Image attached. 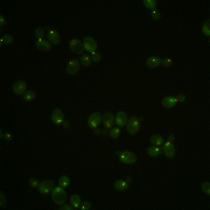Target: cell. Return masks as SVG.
I'll return each mask as SVG.
<instances>
[{"label": "cell", "instance_id": "1", "mask_svg": "<svg viewBox=\"0 0 210 210\" xmlns=\"http://www.w3.org/2000/svg\"><path fill=\"white\" fill-rule=\"evenodd\" d=\"M52 197L54 200V202L59 205H62L63 203L66 202L67 200V194H66V190L63 189V187H56L52 189Z\"/></svg>", "mask_w": 210, "mask_h": 210}, {"label": "cell", "instance_id": "2", "mask_svg": "<svg viewBox=\"0 0 210 210\" xmlns=\"http://www.w3.org/2000/svg\"><path fill=\"white\" fill-rule=\"evenodd\" d=\"M141 118H137V117H131L128 118L126 126H127V131L130 134H137L139 128H140V123H141Z\"/></svg>", "mask_w": 210, "mask_h": 210}, {"label": "cell", "instance_id": "3", "mask_svg": "<svg viewBox=\"0 0 210 210\" xmlns=\"http://www.w3.org/2000/svg\"><path fill=\"white\" fill-rule=\"evenodd\" d=\"M69 47H70L71 52H74V54H77V55H82L83 52L85 50L84 49V45H83L78 39H73L70 41V43H69Z\"/></svg>", "mask_w": 210, "mask_h": 210}, {"label": "cell", "instance_id": "4", "mask_svg": "<svg viewBox=\"0 0 210 210\" xmlns=\"http://www.w3.org/2000/svg\"><path fill=\"white\" fill-rule=\"evenodd\" d=\"M120 160L125 165H132L137 161V155L133 154L132 152H130V151H124L120 154Z\"/></svg>", "mask_w": 210, "mask_h": 210}, {"label": "cell", "instance_id": "5", "mask_svg": "<svg viewBox=\"0 0 210 210\" xmlns=\"http://www.w3.org/2000/svg\"><path fill=\"white\" fill-rule=\"evenodd\" d=\"M52 189H54V182H52V180L42 181V182L40 183V186H39V191H40L41 194H43V195L49 194L50 191H52Z\"/></svg>", "mask_w": 210, "mask_h": 210}, {"label": "cell", "instance_id": "6", "mask_svg": "<svg viewBox=\"0 0 210 210\" xmlns=\"http://www.w3.org/2000/svg\"><path fill=\"white\" fill-rule=\"evenodd\" d=\"M102 114L99 112H93L90 114V117H89V119H88V125L90 126L91 128H97L98 125L100 124V121H102Z\"/></svg>", "mask_w": 210, "mask_h": 210}, {"label": "cell", "instance_id": "7", "mask_svg": "<svg viewBox=\"0 0 210 210\" xmlns=\"http://www.w3.org/2000/svg\"><path fill=\"white\" fill-rule=\"evenodd\" d=\"M84 49L86 50V52H96V49H97V42L93 40L92 38H85L84 39Z\"/></svg>", "mask_w": 210, "mask_h": 210}, {"label": "cell", "instance_id": "8", "mask_svg": "<svg viewBox=\"0 0 210 210\" xmlns=\"http://www.w3.org/2000/svg\"><path fill=\"white\" fill-rule=\"evenodd\" d=\"M162 152H164V154H165L166 157L171 159V158H174V155H175L176 148H175V146H174V144L172 141H168V143H166L164 145Z\"/></svg>", "mask_w": 210, "mask_h": 210}, {"label": "cell", "instance_id": "9", "mask_svg": "<svg viewBox=\"0 0 210 210\" xmlns=\"http://www.w3.org/2000/svg\"><path fill=\"white\" fill-rule=\"evenodd\" d=\"M80 71V61L73 60L67 64V73L69 75H75Z\"/></svg>", "mask_w": 210, "mask_h": 210}, {"label": "cell", "instance_id": "10", "mask_svg": "<svg viewBox=\"0 0 210 210\" xmlns=\"http://www.w3.org/2000/svg\"><path fill=\"white\" fill-rule=\"evenodd\" d=\"M26 89H27V84L25 81H18L13 85V92L15 95H23L26 92Z\"/></svg>", "mask_w": 210, "mask_h": 210}, {"label": "cell", "instance_id": "11", "mask_svg": "<svg viewBox=\"0 0 210 210\" xmlns=\"http://www.w3.org/2000/svg\"><path fill=\"white\" fill-rule=\"evenodd\" d=\"M63 119H64V114L63 112L61 111L60 109H55L52 113V120L54 124H56V125H60L63 123Z\"/></svg>", "mask_w": 210, "mask_h": 210}, {"label": "cell", "instance_id": "12", "mask_svg": "<svg viewBox=\"0 0 210 210\" xmlns=\"http://www.w3.org/2000/svg\"><path fill=\"white\" fill-rule=\"evenodd\" d=\"M102 120L104 123L105 128H112L114 124V116L111 112H105L102 117Z\"/></svg>", "mask_w": 210, "mask_h": 210}, {"label": "cell", "instance_id": "13", "mask_svg": "<svg viewBox=\"0 0 210 210\" xmlns=\"http://www.w3.org/2000/svg\"><path fill=\"white\" fill-rule=\"evenodd\" d=\"M116 124L118 125V126H124V125H126V123H127V114L126 112H124V111H119V112L117 113V116H116Z\"/></svg>", "mask_w": 210, "mask_h": 210}, {"label": "cell", "instance_id": "14", "mask_svg": "<svg viewBox=\"0 0 210 210\" xmlns=\"http://www.w3.org/2000/svg\"><path fill=\"white\" fill-rule=\"evenodd\" d=\"M48 40H49V43L50 45H54V46H57L60 43V34L59 32L56 30H49L48 33Z\"/></svg>", "mask_w": 210, "mask_h": 210}, {"label": "cell", "instance_id": "15", "mask_svg": "<svg viewBox=\"0 0 210 210\" xmlns=\"http://www.w3.org/2000/svg\"><path fill=\"white\" fill-rule=\"evenodd\" d=\"M35 46H36V48H38L39 50H41V52H49L50 50V43H49V41L43 40V39L38 40V42H36Z\"/></svg>", "mask_w": 210, "mask_h": 210}, {"label": "cell", "instance_id": "16", "mask_svg": "<svg viewBox=\"0 0 210 210\" xmlns=\"http://www.w3.org/2000/svg\"><path fill=\"white\" fill-rule=\"evenodd\" d=\"M176 103H178V99L175 97H166L162 99V105L165 106V107H167V109H172V107H174L175 105H176Z\"/></svg>", "mask_w": 210, "mask_h": 210}, {"label": "cell", "instance_id": "17", "mask_svg": "<svg viewBox=\"0 0 210 210\" xmlns=\"http://www.w3.org/2000/svg\"><path fill=\"white\" fill-rule=\"evenodd\" d=\"M146 64H147V67L148 68H157L158 66H160L161 64V60L159 59V57H157V56H151V57H148L147 59V61H146Z\"/></svg>", "mask_w": 210, "mask_h": 210}, {"label": "cell", "instance_id": "18", "mask_svg": "<svg viewBox=\"0 0 210 210\" xmlns=\"http://www.w3.org/2000/svg\"><path fill=\"white\" fill-rule=\"evenodd\" d=\"M128 186H130V183L125 180H119V181H117V182H114V188H116L117 190H119V191H123V190L128 189Z\"/></svg>", "mask_w": 210, "mask_h": 210}, {"label": "cell", "instance_id": "19", "mask_svg": "<svg viewBox=\"0 0 210 210\" xmlns=\"http://www.w3.org/2000/svg\"><path fill=\"white\" fill-rule=\"evenodd\" d=\"M147 153H148L150 157L157 158L161 154V148H160L159 146H153V147H150V148L147 150Z\"/></svg>", "mask_w": 210, "mask_h": 210}, {"label": "cell", "instance_id": "20", "mask_svg": "<svg viewBox=\"0 0 210 210\" xmlns=\"http://www.w3.org/2000/svg\"><path fill=\"white\" fill-rule=\"evenodd\" d=\"M151 143L154 144L155 146H161V145H164V138L161 137V135L159 134H154L151 137Z\"/></svg>", "mask_w": 210, "mask_h": 210}, {"label": "cell", "instance_id": "21", "mask_svg": "<svg viewBox=\"0 0 210 210\" xmlns=\"http://www.w3.org/2000/svg\"><path fill=\"white\" fill-rule=\"evenodd\" d=\"M144 6L146 8H148L151 11H153V9H155V7L158 6V1L157 0H144L143 1Z\"/></svg>", "mask_w": 210, "mask_h": 210}, {"label": "cell", "instance_id": "22", "mask_svg": "<svg viewBox=\"0 0 210 210\" xmlns=\"http://www.w3.org/2000/svg\"><path fill=\"white\" fill-rule=\"evenodd\" d=\"M70 203H71V205L74 207V208H80V205H81V197L78 195H73L70 197Z\"/></svg>", "mask_w": 210, "mask_h": 210}, {"label": "cell", "instance_id": "23", "mask_svg": "<svg viewBox=\"0 0 210 210\" xmlns=\"http://www.w3.org/2000/svg\"><path fill=\"white\" fill-rule=\"evenodd\" d=\"M36 96V93H35V91L33 90H29V91H26L25 93H23V100H26V102H30V100H33L34 98Z\"/></svg>", "mask_w": 210, "mask_h": 210}, {"label": "cell", "instance_id": "24", "mask_svg": "<svg viewBox=\"0 0 210 210\" xmlns=\"http://www.w3.org/2000/svg\"><path fill=\"white\" fill-rule=\"evenodd\" d=\"M81 63H82L84 67H90V64H91V57L90 56H88V55H85V54H82L81 55Z\"/></svg>", "mask_w": 210, "mask_h": 210}, {"label": "cell", "instance_id": "25", "mask_svg": "<svg viewBox=\"0 0 210 210\" xmlns=\"http://www.w3.org/2000/svg\"><path fill=\"white\" fill-rule=\"evenodd\" d=\"M59 183H60L61 187L67 188L69 185H70V179L68 176H61L60 180H59Z\"/></svg>", "mask_w": 210, "mask_h": 210}, {"label": "cell", "instance_id": "26", "mask_svg": "<svg viewBox=\"0 0 210 210\" xmlns=\"http://www.w3.org/2000/svg\"><path fill=\"white\" fill-rule=\"evenodd\" d=\"M202 30H203V33H204V34H205V35L209 38V36H210V21H209V20L203 23Z\"/></svg>", "mask_w": 210, "mask_h": 210}, {"label": "cell", "instance_id": "27", "mask_svg": "<svg viewBox=\"0 0 210 210\" xmlns=\"http://www.w3.org/2000/svg\"><path fill=\"white\" fill-rule=\"evenodd\" d=\"M0 41H1V43H5V45H11V43L13 42V36H12V35H9V34H7V35L2 36Z\"/></svg>", "mask_w": 210, "mask_h": 210}, {"label": "cell", "instance_id": "28", "mask_svg": "<svg viewBox=\"0 0 210 210\" xmlns=\"http://www.w3.org/2000/svg\"><path fill=\"white\" fill-rule=\"evenodd\" d=\"M109 134H110V137H111L112 139H117V138L120 135V130L119 128L113 127V128H111V131L109 132Z\"/></svg>", "mask_w": 210, "mask_h": 210}, {"label": "cell", "instance_id": "29", "mask_svg": "<svg viewBox=\"0 0 210 210\" xmlns=\"http://www.w3.org/2000/svg\"><path fill=\"white\" fill-rule=\"evenodd\" d=\"M35 35H36V38L40 40V39H42L45 36V30L43 28H41V27H38L36 29H35Z\"/></svg>", "mask_w": 210, "mask_h": 210}, {"label": "cell", "instance_id": "30", "mask_svg": "<svg viewBox=\"0 0 210 210\" xmlns=\"http://www.w3.org/2000/svg\"><path fill=\"white\" fill-rule=\"evenodd\" d=\"M202 189L207 195H209L210 194V183L209 182H204V183L202 185Z\"/></svg>", "mask_w": 210, "mask_h": 210}, {"label": "cell", "instance_id": "31", "mask_svg": "<svg viewBox=\"0 0 210 210\" xmlns=\"http://www.w3.org/2000/svg\"><path fill=\"white\" fill-rule=\"evenodd\" d=\"M29 186H30V187H33V188H39V186H40L39 180H38V179H35V178L30 179V180H29Z\"/></svg>", "mask_w": 210, "mask_h": 210}, {"label": "cell", "instance_id": "32", "mask_svg": "<svg viewBox=\"0 0 210 210\" xmlns=\"http://www.w3.org/2000/svg\"><path fill=\"white\" fill-rule=\"evenodd\" d=\"M151 14H152V18H153L154 20H159V19L161 18L160 12H159V11H157V9H153V11L151 12Z\"/></svg>", "mask_w": 210, "mask_h": 210}, {"label": "cell", "instance_id": "33", "mask_svg": "<svg viewBox=\"0 0 210 210\" xmlns=\"http://www.w3.org/2000/svg\"><path fill=\"white\" fill-rule=\"evenodd\" d=\"M91 60L93 61V62H99V61L102 60V57H100L99 54H97V52H95L91 54Z\"/></svg>", "mask_w": 210, "mask_h": 210}, {"label": "cell", "instance_id": "34", "mask_svg": "<svg viewBox=\"0 0 210 210\" xmlns=\"http://www.w3.org/2000/svg\"><path fill=\"white\" fill-rule=\"evenodd\" d=\"M161 64L165 66V67H167V68H169L173 64V61L171 60V59H165V60L161 61Z\"/></svg>", "mask_w": 210, "mask_h": 210}, {"label": "cell", "instance_id": "35", "mask_svg": "<svg viewBox=\"0 0 210 210\" xmlns=\"http://www.w3.org/2000/svg\"><path fill=\"white\" fill-rule=\"evenodd\" d=\"M0 198H1V201H0V205H1V207H5V204H6V198H5V195L2 194V191L0 193Z\"/></svg>", "mask_w": 210, "mask_h": 210}, {"label": "cell", "instance_id": "36", "mask_svg": "<svg viewBox=\"0 0 210 210\" xmlns=\"http://www.w3.org/2000/svg\"><path fill=\"white\" fill-rule=\"evenodd\" d=\"M6 23H7V21H6V19H5V18H4L2 15H0V27L2 28V27H4L5 25H6Z\"/></svg>", "mask_w": 210, "mask_h": 210}, {"label": "cell", "instance_id": "37", "mask_svg": "<svg viewBox=\"0 0 210 210\" xmlns=\"http://www.w3.org/2000/svg\"><path fill=\"white\" fill-rule=\"evenodd\" d=\"M176 99H178V102L183 103V102H186V96L185 95H179V97L176 98Z\"/></svg>", "mask_w": 210, "mask_h": 210}, {"label": "cell", "instance_id": "38", "mask_svg": "<svg viewBox=\"0 0 210 210\" xmlns=\"http://www.w3.org/2000/svg\"><path fill=\"white\" fill-rule=\"evenodd\" d=\"M82 209H84V210L91 209V204H90V202H85V203H84V204H83V207H82Z\"/></svg>", "mask_w": 210, "mask_h": 210}, {"label": "cell", "instance_id": "39", "mask_svg": "<svg viewBox=\"0 0 210 210\" xmlns=\"http://www.w3.org/2000/svg\"><path fill=\"white\" fill-rule=\"evenodd\" d=\"M60 209L61 210H71L73 208H70V205H62Z\"/></svg>", "mask_w": 210, "mask_h": 210}, {"label": "cell", "instance_id": "40", "mask_svg": "<svg viewBox=\"0 0 210 210\" xmlns=\"http://www.w3.org/2000/svg\"><path fill=\"white\" fill-rule=\"evenodd\" d=\"M2 137H4V138H6L7 140H9V139L12 138V137H11V134H8V133H7V134H5V135H4V134H2V133H1V138H2Z\"/></svg>", "mask_w": 210, "mask_h": 210}, {"label": "cell", "instance_id": "41", "mask_svg": "<svg viewBox=\"0 0 210 210\" xmlns=\"http://www.w3.org/2000/svg\"><path fill=\"white\" fill-rule=\"evenodd\" d=\"M174 139H175V137H174L173 134L168 135V141H172V143H173V140H174Z\"/></svg>", "mask_w": 210, "mask_h": 210}, {"label": "cell", "instance_id": "42", "mask_svg": "<svg viewBox=\"0 0 210 210\" xmlns=\"http://www.w3.org/2000/svg\"><path fill=\"white\" fill-rule=\"evenodd\" d=\"M63 126H64V127H68V126H69V123H68V121H63Z\"/></svg>", "mask_w": 210, "mask_h": 210}, {"label": "cell", "instance_id": "43", "mask_svg": "<svg viewBox=\"0 0 210 210\" xmlns=\"http://www.w3.org/2000/svg\"><path fill=\"white\" fill-rule=\"evenodd\" d=\"M95 133H96V134H99V133H100V131H99V128H95Z\"/></svg>", "mask_w": 210, "mask_h": 210}, {"label": "cell", "instance_id": "44", "mask_svg": "<svg viewBox=\"0 0 210 210\" xmlns=\"http://www.w3.org/2000/svg\"><path fill=\"white\" fill-rule=\"evenodd\" d=\"M131 180H132V179H131V178H128V179H127V180H126V181H127L128 183H131Z\"/></svg>", "mask_w": 210, "mask_h": 210}]
</instances>
